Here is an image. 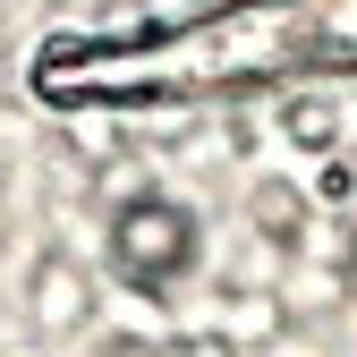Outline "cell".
Wrapping results in <instances>:
<instances>
[{"label":"cell","instance_id":"1","mask_svg":"<svg viewBox=\"0 0 357 357\" xmlns=\"http://www.w3.org/2000/svg\"><path fill=\"white\" fill-rule=\"evenodd\" d=\"M188 247H196V221L178 204H162V196H145L119 221V273L145 281V289H170L178 273H188Z\"/></svg>","mask_w":357,"mask_h":357}]
</instances>
